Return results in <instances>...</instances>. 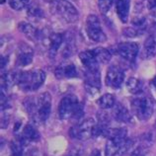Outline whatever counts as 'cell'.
<instances>
[{"label":"cell","instance_id":"cell-1","mask_svg":"<svg viewBox=\"0 0 156 156\" xmlns=\"http://www.w3.org/2000/svg\"><path fill=\"white\" fill-rule=\"evenodd\" d=\"M24 106L36 121L44 122L51 115V96L48 92H44L38 97H29L24 102Z\"/></svg>","mask_w":156,"mask_h":156},{"label":"cell","instance_id":"cell-2","mask_svg":"<svg viewBox=\"0 0 156 156\" xmlns=\"http://www.w3.org/2000/svg\"><path fill=\"white\" fill-rule=\"evenodd\" d=\"M46 80V73L42 69H34L31 71L19 73L17 84L19 88L26 92L38 90Z\"/></svg>","mask_w":156,"mask_h":156},{"label":"cell","instance_id":"cell-3","mask_svg":"<svg viewBox=\"0 0 156 156\" xmlns=\"http://www.w3.org/2000/svg\"><path fill=\"white\" fill-rule=\"evenodd\" d=\"M58 116L61 120L82 116V108L76 96L67 95L60 100L58 104Z\"/></svg>","mask_w":156,"mask_h":156},{"label":"cell","instance_id":"cell-4","mask_svg":"<svg viewBox=\"0 0 156 156\" xmlns=\"http://www.w3.org/2000/svg\"><path fill=\"white\" fill-rule=\"evenodd\" d=\"M131 111L139 121H148L153 114V104L149 98L137 97L131 102Z\"/></svg>","mask_w":156,"mask_h":156},{"label":"cell","instance_id":"cell-5","mask_svg":"<svg viewBox=\"0 0 156 156\" xmlns=\"http://www.w3.org/2000/svg\"><path fill=\"white\" fill-rule=\"evenodd\" d=\"M85 30L89 39L92 40L93 42L101 44L107 41V37L103 29H102L100 20L96 15L90 14L87 17L85 24Z\"/></svg>","mask_w":156,"mask_h":156},{"label":"cell","instance_id":"cell-6","mask_svg":"<svg viewBox=\"0 0 156 156\" xmlns=\"http://www.w3.org/2000/svg\"><path fill=\"white\" fill-rule=\"evenodd\" d=\"M95 125V120L92 118H88L80 124L73 126L69 130V134L72 138L85 140L93 135V128Z\"/></svg>","mask_w":156,"mask_h":156},{"label":"cell","instance_id":"cell-7","mask_svg":"<svg viewBox=\"0 0 156 156\" xmlns=\"http://www.w3.org/2000/svg\"><path fill=\"white\" fill-rule=\"evenodd\" d=\"M55 10L57 14L67 23H75L79 18L77 9L67 0H57L55 2Z\"/></svg>","mask_w":156,"mask_h":156},{"label":"cell","instance_id":"cell-8","mask_svg":"<svg viewBox=\"0 0 156 156\" xmlns=\"http://www.w3.org/2000/svg\"><path fill=\"white\" fill-rule=\"evenodd\" d=\"M85 89L90 95H96L101 89V73L99 68L86 69Z\"/></svg>","mask_w":156,"mask_h":156},{"label":"cell","instance_id":"cell-9","mask_svg":"<svg viewBox=\"0 0 156 156\" xmlns=\"http://www.w3.org/2000/svg\"><path fill=\"white\" fill-rule=\"evenodd\" d=\"M125 78V72L122 71V69L119 66H111L109 67L108 71L106 74V84L111 88L117 89L121 87V85L124 82Z\"/></svg>","mask_w":156,"mask_h":156},{"label":"cell","instance_id":"cell-10","mask_svg":"<svg viewBox=\"0 0 156 156\" xmlns=\"http://www.w3.org/2000/svg\"><path fill=\"white\" fill-rule=\"evenodd\" d=\"M138 51H139V46L135 42H125V43H121L118 46L119 55L124 59L130 61V62L135 60L138 55Z\"/></svg>","mask_w":156,"mask_h":156},{"label":"cell","instance_id":"cell-11","mask_svg":"<svg viewBox=\"0 0 156 156\" xmlns=\"http://www.w3.org/2000/svg\"><path fill=\"white\" fill-rule=\"evenodd\" d=\"M34 58V51L27 44H21L18 48L17 56H16V64L19 67H25L30 65Z\"/></svg>","mask_w":156,"mask_h":156},{"label":"cell","instance_id":"cell-12","mask_svg":"<svg viewBox=\"0 0 156 156\" xmlns=\"http://www.w3.org/2000/svg\"><path fill=\"white\" fill-rule=\"evenodd\" d=\"M40 138V133L39 131L36 129L34 126H32L30 124L26 125L24 126V129L20 135V139L19 141L24 145L26 142H30V141H37L39 140Z\"/></svg>","mask_w":156,"mask_h":156},{"label":"cell","instance_id":"cell-13","mask_svg":"<svg viewBox=\"0 0 156 156\" xmlns=\"http://www.w3.org/2000/svg\"><path fill=\"white\" fill-rule=\"evenodd\" d=\"M128 130L125 128H116V129H107L104 133V135L107 139L113 140L116 142H122L126 139Z\"/></svg>","mask_w":156,"mask_h":156},{"label":"cell","instance_id":"cell-14","mask_svg":"<svg viewBox=\"0 0 156 156\" xmlns=\"http://www.w3.org/2000/svg\"><path fill=\"white\" fill-rule=\"evenodd\" d=\"M55 76L57 77V79L74 78L77 76V69L73 63L62 64L55 69Z\"/></svg>","mask_w":156,"mask_h":156},{"label":"cell","instance_id":"cell-15","mask_svg":"<svg viewBox=\"0 0 156 156\" xmlns=\"http://www.w3.org/2000/svg\"><path fill=\"white\" fill-rule=\"evenodd\" d=\"M130 0H116V11L122 23H126L129 15Z\"/></svg>","mask_w":156,"mask_h":156},{"label":"cell","instance_id":"cell-16","mask_svg":"<svg viewBox=\"0 0 156 156\" xmlns=\"http://www.w3.org/2000/svg\"><path fill=\"white\" fill-rule=\"evenodd\" d=\"M79 58L81 60L82 64L84 65L86 69H94L99 68L98 67V61L96 59V56L94 55V51H81L79 53Z\"/></svg>","mask_w":156,"mask_h":156},{"label":"cell","instance_id":"cell-17","mask_svg":"<svg viewBox=\"0 0 156 156\" xmlns=\"http://www.w3.org/2000/svg\"><path fill=\"white\" fill-rule=\"evenodd\" d=\"M114 119L119 122H122V124H129L131 122V115L129 112V110L126 108L125 106L121 104H118L114 109L113 112Z\"/></svg>","mask_w":156,"mask_h":156},{"label":"cell","instance_id":"cell-18","mask_svg":"<svg viewBox=\"0 0 156 156\" xmlns=\"http://www.w3.org/2000/svg\"><path fill=\"white\" fill-rule=\"evenodd\" d=\"M19 31L23 33L27 38H29L32 41L35 40H39L41 38V34L39 31L32 25V24L28 23V22H20L18 25Z\"/></svg>","mask_w":156,"mask_h":156},{"label":"cell","instance_id":"cell-19","mask_svg":"<svg viewBox=\"0 0 156 156\" xmlns=\"http://www.w3.org/2000/svg\"><path fill=\"white\" fill-rule=\"evenodd\" d=\"M156 55V39L153 36H149L145 40L142 48V56L145 59H150Z\"/></svg>","mask_w":156,"mask_h":156},{"label":"cell","instance_id":"cell-20","mask_svg":"<svg viewBox=\"0 0 156 156\" xmlns=\"http://www.w3.org/2000/svg\"><path fill=\"white\" fill-rule=\"evenodd\" d=\"M64 37L62 34L55 33L50 36V47H48V51H50L51 56H55L56 52L59 51L60 46L63 43Z\"/></svg>","mask_w":156,"mask_h":156},{"label":"cell","instance_id":"cell-21","mask_svg":"<svg viewBox=\"0 0 156 156\" xmlns=\"http://www.w3.org/2000/svg\"><path fill=\"white\" fill-rule=\"evenodd\" d=\"M97 105L103 110L112 109L116 105V99H115V97L112 94L106 93L97 100Z\"/></svg>","mask_w":156,"mask_h":156},{"label":"cell","instance_id":"cell-22","mask_svg":"<svg viewBox=\"0 0 156 156\" xmlns=\"http://www.w3.org/2000/svg\"><path fill=\"white\" fill-rule=\"evenodd\" d=\"M94 55L96 56V59L98 61V63H107L111 60L112 55L111 52L105 48H97L93 50Z\"/></svg>","mask_w":156,"mask_h":156},{"label":"cell","instance_id":"cell-23","mask_svg":"<svg viewBox=\"0 0 156 156\" xmlns=\"http://www.w3.org/2000/svg\"><path fill=\"white\" fill-rule=\"evenodd\" d=\"M126 88H128L129 93L137 94L142 89V82L141 80H139L135 77H130L126 81Z\"/></svg>","mask_w":156,"mask_h":156},{"label":"cell","instance_id":"cell-24","mask_svg":"<svg viewBox=\"0 0 156 156\" xmlns=\"http://www.w3.org/2000/svg\"><path fill=\"white\" fill-rule=\"evenodd\" d=\"M27 13L29 17H31L32 19H35V20H39L44 17V11L42 10V8L39 5H37V4H31L28 8Z\"/></svg>","mask_w":156,"mask_h":156},{"label":"cell","instance_id":"cell-25","mask_svg":"<svg viewBox=\"0 0 156 156\" xmlns=\"http://www.w3.org/2000/svg\"><path fill=\"white\" fill-rule=\"evenodd\" d=\"M30 0H9V4L12 9L14 10H22L24 7H26Z\"/></svg>","mask_w":156,"mask_h":156},{"label":"cell","instance_id":"cell-26","mask_svg":"<svg viewBox=\"0 0 156 156\" xmlns=\"http://www.w3.org/2000/svg\"><path fill=\"white\" fill-rule=\"evenodd\" d=\"M112 4H113V0H98L99 10L104 14L110 11L111 7H112Z\"/></svg>","mask_w":156,"mask_h":156},{"label":"cell","instance_id":"cell-27","mask_svg":"<svg viewBox=\"0 0 156 156\" xmlns=\"http://www.w3.org/2000/svg\"><path fill=\"white\" fill-rule=\"evenodd\" d=\"M22 147L23 144L21 142H14L11 144V156H22Z\"/></svg>","mask_w":156,"mask_h":156},{"label":"cell","instance_id":"cell-28","mask_svg":"<svg viewBox=\"0 0 156 156\" xmlns=\"http://www.w3.org/2000/svg\"><path fill=\"white\" fill-rule=\"evenodd\" d=\"M122 34H124L126 37H129V38H133V37H136L138 36V30L134 28H126L124 32H122Z\"/></svg>","mask_w":156,"mask_h":156},{"label":"cell","instance_id":"cell-29","mask_svg":"<svg viewBox=\"0 0 156 156\" xmlns=\"http://www.w3.org/2000/svg\"><path fill=\"white\" fill-rule=\"evenodd\" d=\"M130 156H144V148L143 147H137L135 148L133 152H131Z\"/></svg>","mask_w":156,"mask_h":156},{"label":"cell","instance_id":"cell-30","mask_svg":"<svg viewBox=\"0 0 156 156\" xmlns=\"http://www.w3.org/2000/svg\"><path fill=\"white\" fill-rule=\"evenodd\" d=\"M147 6H148L149 9H155L156 0H147Z\"/></svg>","mask_w":156,"mask_h":156},{"label":"cell","instance_id":"cell-31","mask_svg":"<svg viewBox=\"0 0 156 156\" xmlns=\"http://www.w3.org/2000/svg\"><path fill=\"white\" fill-rule=\"evenodd\" d=\"M7 61H8V58H7V57H4V56H2V57H1V69H3V68H4V65H5V66H6Z\"/></svg>","mask_w":156,"mask_h":156},{"label":"cell","instance_id":"cell-32","mask_svg":"<svg viewBox=\"0 0 156 156\" xmlns=\"http://www.w3.org/2000/svg\"><path fill=\"white\" fill-rule=\"evenodd\" d=\"M89 156H102L101 155V152H100V150H98V149H94L91 154H90Z\"/></svg>","mask_w":156,"mask_h":156},{"label":"cell","instance_id":"cell-33","mask_svg":"<svg viewBox=\"0 0 156 156\" xmlns=\"http://www.w3.org/2000/svg\"><path fill=\"white\" fill-rule=\"evenodd\" d=\"M66 156H79V154H78L77 152H71V153H69Z\"/></svg>","mask_w":156,"mask_h":156},{"label":"cell","instance_id":"cell-34","mask_svg":"<svg viewBox=\"0 0 156 156\" xmlns=\"http://www.w3.org/2000/svg\"><path fill=\"white\" fill-rule=\"evenodd\" d=\"M152 84H153V87L155 88V90H156V77L154 78V79L152 80Z\"/></svg>","mask_w":156,"mask_h":156},{"label":"cell","instance_id":"cell-35","mask_svg":"<svg viewBox=\"0 0 156 156\" xmlns=\"http://www.w3.org/2000/svg\"><path fill=\"white\" fill-rule=\"evenodd\" d=\"M0 2H1V4H2V3L5 2V0H0Z\"/></svg>","mask_w":156,"mask_h":156},{"label":"cell","instance_id":"cell-36","mask_svg":"<svg viewBox=\"0 0 156 156\" xmlns=\"http://www.w3.org/2000/svg\"><path fill=\"white\" fill-rule=\"evenodd\" d=\"M47 1H53V0H47Z\"/></svg>","mask_w":156,"mask_h":156}]
</instances>
